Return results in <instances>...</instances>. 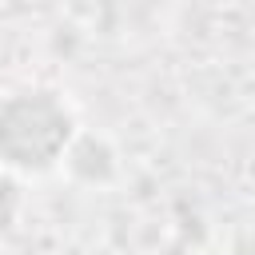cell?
Masks as SVG:
<instances>
[{
	"mask_svg": "<svg viewBox=\"0 0 255 255\" xmlns=\"http://www.w3.org/2000/svg\"><path fill=\"white\" fill-rule=\"evenodd\" d=\"M80 131V112L60 84L12 80L0 88V171L48 179L64 171Z\"/></svg>",
	"mask_w": 255,
	"mask_h": 255,
	"instance_id": "6da1fadb",
	"label": "cell"
}]
</instances>
